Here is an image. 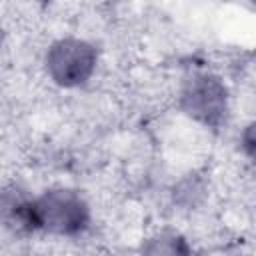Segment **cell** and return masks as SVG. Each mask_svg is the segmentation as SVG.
<instances>
[{
    "label": "cell",
    "mask_w": 256,
    "mask_h": 256,
    "mask_svg": "<svg viewBox=\"0 0 256 256\" xmlns=\"http://www.w3.org/2000/svg\"><path fill=\"white\" fill-rule=\"evenodd\" d=\"M40 232L54 236H78L90 226V206L84 196L70 188H50L36 196Z\"/></svg>",
    "instance_id": "obj_1"
},
{
    "label": "cell",
    "mask_w": 256,
    "mask_h": 256,
    "mask_svg": "<svg viewBox=\"0 0 256 256\" xmlns=\"http://www.w3.org/2000/svg\"><path fill=\"white\" fill-rule=\"evenodd\" d=\"M98 62L96 48L82 38H60L52 42L44 56V68L50 80L62 88H78L84 86Z\"/></svg>",
    "instance_id": "obj_2"
},
{
    "label": "cell",
    "mask_w": 256,
    "mask_h": 256,
    "mask_svg": "<svg viewBox=\"0 0 256 256\" xmlns=\"http://www.w3.org/2000/svg\"><path fill=\"white\" fill-rule=\"evenodd\" d=\"M180 108L198 124L220 128L228 118V88L216 74H192L180 90Z\"/></svg>",
    "instance_id": "obj_3"
},
{
    "label": "cell",
    "mask_w": 256,
    "mask_h": 256,
    "mask_svg": "<svg viewBox=\"0 0 256 256\" xmlns=\"http://www.w3.org/2000/svg\"><path fill=\"white\" fill-rule=\"evenodd\" d=\"M0 226L18 236L40 232L36 196L28 194V190H24L20 184L0 188Z\"/></svg>",
    "instance_id": "obj_4"
},
{
    "label": "cell",
    "mask_w": 256,
    "mask_h": 256,
    "mask_svg": "<svg viewBox=\"0 0 256 256\" xmlns=\"http://www.w3.org/2000/svg\"><path fill=\"white\" fill-rule=\"evenodd\" d=\"M140 256H192V248L180 232L160 230L142 242Z\"/></svg>",
    "instance_id": "obj_5"
},
{
    "label": "cell",
    "mask_w": 256,
    "mask_h": 256,
    "mask_svg": "<svg viewBox=\"0 0 256 256\" xmlns=\"http://www.w3.org/2000/svg\"><path fill=\"white\" fill-rule=\"evenodd\" d=\"M252 132H254V126L250 124V126H246V130H244V134L240 136V140H242V144H244V148H246V154L252 158V154H254V138H252Z\"/></svg>",
    "instance_id": "obj_6"
}]
</instances>
